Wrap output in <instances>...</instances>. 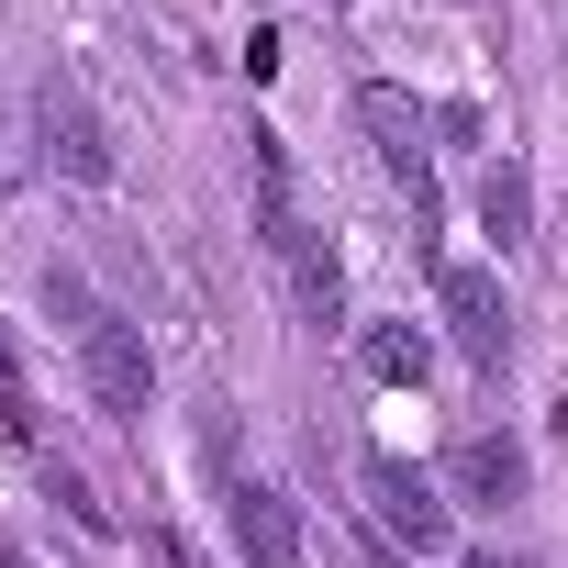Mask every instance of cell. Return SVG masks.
<instances>
[{
  "label": "cell",
  "mask_w": 568,
  "mask_h": 568,
  "mask_svg": "<svg viewBox=\"0 0 568 568\" xmlns=\"http://www.w3.org/2000/svg\"><path fill=\"white\" fill-rule=\"evenodd\" d=\"M223 513H234L245 568H302V513H291V490H278V479H234Z\"/></svg>",
  "instance_id": "52a82bcc"
},
{
  "label": "cell",
  "mask_w": 568,
  "mask_h": 568,
  "mask_svg": "<svg viewBox=\"0 0 568 568\" xmlns=\"http://www.w3.org/2000/svg\"><path fill=\"white\" fill-rule=\"evenodd\" d=\"M357 368L379 390H424L435 379V346H424V324H357Z\"/></svg>",
  "instance_id": "ba28073f"
},
{
  "label": "cell",
  "mask_w": 568,
  "mask_h": 568,
  "mask_svg": "<svg viewBox=\"0 0 568 568\" xmlns=\"http://www.w3.org/2000/svg\"><path fill=\"white\" fill-rule=\"evenodd\" d=\"M457 568H535V557H524V546H468Z\"/></svg>",
  "instance_id": "8fae6325"
},
{
  "label": "cell",
  "mask_w": 568,
  "mask_h": 568,
  "mask_svg": "<svg viewBox=\"0 0 568 568\" xmlns=\"http://www.w3.org/2000/svg\"><path fill=\"white\" fill-rule=\"evenodd\" d=\"M368 513H379V535H390L402 557H446V535H457L446 479L413 468V457H368Z\"/></svg>",
  "instance_id": "7a4b0ae2"
},
{
  "label": "cell",
  "mask_w": 568,
  "mask_h": 568,
  "mask_svg": "<svg viewBox=\"0 0 568 568\" xmlns=\"http://www.w3.org/2000/svg\"><path fill=\"white\" fill-rule=\"evenodd\" d=\"M278 267H291V302H302V324H346V267H335V245H313V234H302Z\"/></svg>",
  "instance_id": "30bf717a"
},
{
  "label": "cell",
  "mask_w": 568,
  "mask_h": 568,
  "mask_svg": "<svg viewBox=\"0 0 568 568\" xmlns=\"http://www.w3.org/2000/svg\"><path fill=\"white\" fill-rule=\"evenodd\" d=\"M34 134H45V168H68L79 190H101V179L123 168V156H112V123L90 112L79 79H45V90H34Z\"/></svg>",
  "instance_id": "277c9868"
},
{
  "label": "cell",
  "mask_w": 568,
  "mask_h": 568,
  "mask_svg": "<svg viewBox=\"0 0 568 568\" xmlns=\"http://www.w3.org/2000/svg\"><path fill=\"white\" fill-rule=\"evenodd\" d=\"M0 568H34V557H23V546H0Z\"/></svg>",
  "instance_id": "5bb4252c"
},
{
  "label": "cell",
  "mask_w": 568,
  "mask_h": 568,
  "mask_svg": "<svg viewBox=\"0 0 568 568\" xmlns=\"http://www.w3.org/2000/svg\"><path fill=\"white\" fill-rule=\"evenodd\" d=\"M79 379H90V402H101L112 424H145V413H156V346H145L123 313H90V324H79Z\"/></svg>",
  "instance_id": "6da1fadb"
},
{
  "label": "cell",
  "mask_w": 568,
  "mask_h": 568,
  "mask_svg": "<svg viewBox=\"0 0 568 568\" xmlns=\"http://www.w3.org/2000/svg\"><path fill=\"white\" fill-rule=\"evenodd\" d=\"M357 123H368V145H379V168L413 190V223H435V145H424V112L390 90V79H368L357 90Z\"/></svg>",
  "instance_id": "5b68a950"
},
{
  "label": "cell",
  "mask_w": 568,
  "mask_h": 568,
  "mask_svg": "<svg viewBox=\"0 0 568 568\" xmlns=\"http://www.w3.org/2000/svg\"><path fill=\"white\" fill-rule=\"evenodd\" d=\"M0 379H23V357H12V335H0Z\"/></svg>",
  "instance_id": "4fadbf2b"
},
{
  "label": "cell",
  "mask_w": 568,
  "mask_h": 568,
  "mask_svg": "<svg viewBox=\"0 0 568 568\" xmlns=\"http://www.w3.org/2000/svg\"><path fill=\"white\" fill-rule=\"evenodd\" d=\"M435 313H446V335H457L468 368H501V357H513V302H501V278H490V267L446 256V267H435Z\"/></svg>",
  "instance_id": "3957f363"
},
{
  "label": "cell",
  "mask_w": 568,
  "mask_h": 568,
  "mask_svg": "<svg viewBox=\"0 0 568 568\" xmlns=\"http://www.w3.org/2000/svg\"><path fill=\"white\" fill-rule=\"evenodd\" d=\"M479 234H490L501 256H513V245L535 234V179H524L513 156H501V168H479Z\"/></svg>",
  "instance_id": "9c48e42d"
},
{
  "label": "cell",
  "mask_w": 568,
  "mask_h": 568,
  "mask_svg": "<svg viewBox=\"0 0 568 568\" xmlns=\"http://www.w3.org/2000/svg\"><path fill=\"white\" fill-rule=\"evenodd\" d=\"M156 568H212V557H190L179 535H156Z\"/></svg>",
  "instance_id": "7c38bea8"
},
{
  "label": "cell",
  "mask_w": 568,
  "mask_h": 568,
  "mask_svg": "<svg viewBox=\"0 0 568 568\" xmlns=\"http://www.w3.org/2000/svg\"><path fill=\"white\" fill-rule=\"evenodd\" d=\"M435 479H446V501H457V513H501V501H524L535 457H524L513 435H490V424H479V435H457V446H446V468H435Z\"/></svg>",
  "instance_id": "8992f818"
}]
</instances>
